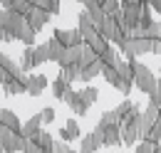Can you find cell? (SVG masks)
Masks as SVG:
<instances>
[{
    "label": "cell",
    "mask_w": 161,
    "mask_h": 153,
    "mask_svg": "<svg viewBox=\"0 0 161 153\" xmlns=\"http://www.w3.org/2000/svg\"><path fill=\"white\" fill-rule=\"evenodd\" d=\"M141 5H151V0H139Z\"/></svg>",
    "instance_id": "obj_46"
},
{
    "label": "cell",
    "mask_w": 161,
    "mask_h": 153,
    "mask_svg": "<svg viewBox=\"0 0 161 153\" xmlns=\"http://www.w3.org/2000/svg\"><path fill=\"white\" fill-rule=\"evenodd\" d=\"M129 64H131V69H134V87L144 92V94H151L156 87H159V76L154 74L146 64H141L139 59H129Z\"/></svg>",
    "instance_id": "obj_1"
},
{
    "label": "cell",
    "mask_w": 161,
    "mask_h": 153,
    "mask_svg": "<svg viewBox=\"0 0 161 153\" xmlns=\"http://www.w3.org/2000/svg\"><path fill=\"white\" fill-rule=\"evenodd\" d=\"M50 87H52V96H55L57 101H64V99H67V94L72 92V84H69V82H67L62 74H57V79H55Z\"/></svg>",
    "instance_id": "obj_17"
},
{
    "label": "cell",
    "mask_w": 161,
    "mask_h": 153,
    "mask_svg": "<svg viewBox=\"0 0 161 153\" xmlns=\"http://www.w3.org/2000/svg\"><path fill=\"white\" fill-rule=\"evenodd\" d=\"M5 22H8V10H3V8H0V30L5 27Z\"/></svg>",
    "instance_id": "obj_43"
},
{
    "label": "cell",
    "mask_w": 161,
    "mask_h": 153,
    "mask_svg": "<svg viewBox=\"0 0 161 153\" xmlns=\"http://www.w3.org/2000/svg\"><path fill=\"white\" fill-rule=\"evenodd\" d=\"M0 126H5V129H10V131H18V134H20L22 121L18 119V114H15L13 109H0Z\"/></svg>",
    "instance_id": "obj_16"
},
{
    "label": "cell",
    "mask_w": 161,
    "mask_h": 153,
    "mask_svg": "<svg viewBox=\"0 0 161 153\" xmlns=\"http://www.w3.org/2000/svg\"><path fill=\"white\" fill-rule=\"evenodd\" d=\"M64 104H67L77 116H87V111H89V104L84 101V96L80 94V89H72V92L67 94V99H64Z\"/></svg>",
    "instance_id": "obj_10"
},
{
    "label": "cell",
    "mask_w": 161,
    "mask_h": 153,
    "mask_svg": "<svg viewBox=\"0 0 161 153\" xmlns=\"http://www.w3.org/2000/svg\"><path fill=\"white\" fill-rule=\"evenodd\" d=\"M52 153H77V151H72V148H69V143H64V141H55Z\"/></svg>",
    "instance_id": "obj_40"
},
{
    "label": "cell",
    "mask_w": 161,
    "mask_h": 153,
    "mask_svg": "<svg viewBox=\"0 0 161 153\" xmlns=\"http://www.w3.org/2000/svg\"><path fill=\"white\" fill-rule=\"evenodd\" d=\"M80 94L84 96V101H87V104L92 106V104H97V99H99V89H97V87H89V84H87L84 89H80Z\"/></svg>",
    "instance_id": "obj_30"
},
{
    "label": "cell",
    "mask_w": 161,
    "mask_h": 153,
    "mask_svg": "<svg viewBox=\"0 0 161 153\" xmlns=\"http://www.w3.org/2000/svg\"><path fill=\"white\" fill-rule=\"evenodd\" d=\"M52 37L57 40L62 47H77V45H82V42H84L77 27H75V30H64V27H57V30H52Z\"/></svg>",
    "instance_id": "obj_6"
},
{
    "label": "cell",
    "mask_w": 161,
    "mask_h": 153,
    "mask_svg": "<svg viewBox=\"0 0 161 153\" xmlns=\"http://www.w3.org/2000/svg\"><path fill=\"white\" fill-rule=\"evenodd\" d=\"M97 30H99V35H102L104 40H107L109 45H117V47H119L121 42L129 37V35H126V32L121 30L119 25H117V20L112 18V15H107V18L102 20V25L97 27Z\"/></svg>",
    "instance_id": "obj_2"
},
{
    "label": "cell",
    "mask_w": 161,
    "mask_h": 153,
    "mask_svg": "<svg viewBox=\"0 0 161 153\" xmlns=\"http://www.w3.org/2000/svg\"><path fill=\"white\" fill-rule=\"evenodd\" d=\"M99 148H102V131L92 129L87 136H82V143H80L77 153H97Z\"/></svg>",
    "instance_id": "obj_8"
},
{
    "label": "cell",
    "mask_w": 161,
    "mask_h": 153,
    "mask_svg": "<svg viewBox=\"0 0 161 153\" xmlns=\"http://www.w3.org/2000/svg\"><path fill=\"white\" fill-rule=\"evenodd\" d=\"M27 72H20L18 76H13L8 84H3V92L8 96H18V94H25V89H27Z\"/></svg>",
    "instance_id": "obj_9"
},
{
    "label": "cell",
    "mask_w": 161,
    "mask_h": 153,
    "mask_svg": "<svg viewBox=\"0 0 161 153\" xmlns=\"http://www.w3.org/2000/svg\"><path fill=\"white\" fill-rule=\"evenodd\" d=\"M47 76L45 74H30L27 76V89H25V94H30V96H40L45 89H47Z\"/></svg>",
    "instance_id": "obj_12"
},
{
    "label": "cell",
    "mask_w": 161,
    "mask_h": 153,
    "mask_svg": "<svg viewBox=\"0 0 161 153\" xmlns=\"http://www.w3.org/2000/svg\"><path fill=\"white\" fill-rule=\"evenodd\" d=\"M151 25H154V18H151V5H144L141 18H139V30H149Z\"/></svg>",
    "instance_id": "obj_31"
},
{
    "label": "cell",
    "mask_w": 161,
    "mask_h": 153,
    "mask_svg": "<svg viewBox=\"0 0 161 153\" xmlns=\"http://www.w3.org/2000/svg\"><path fill=\"white\" fill-rule=\"evenodd\" d=\"M159 119H161V116H159V109H156V106H146V109L139 114V134H141V141L149 136L151 126H154Z\"/></svg>",
    "instance_id": "obj_5"
},
{
    "label": "cell",
    "mask_w": 161,
    "mask_h": 153,
    "mask_svg": "<svg viewBox=\"0 0 161 153\" xmlns=\"http://www.w3.org/2000/svg\"><path fill=\"white\" fill-rule=\"evenodd\" d=\"M151 10H154V13H159V15H161V0H151Z\"/></svg>",
    "instance_id": "obj_44"
},
{
    "label": "cell",
    "mask_w": 161,
    "mask_h": 153,
    "mask_svg": "<svg viewBox=\"0 0 161 153\" xmlns=\"http://www.w3.org/2000/svg\"><path fill=\"white\" fill-rule=\"evenodd\" d=\"M139 114L141 111H136V114H131L124 124H121V143L124 146H136L141 141V134H139Z\"/></svg>",
    "instance_id": "obj_3"
},
{
    "label": "cell",
    "mask_w": 161,
    "mask_h": 153,
    "mask_svg": "<svg viewBox=\"0 0 161 153\" xmlns=\"http://www.w3.org/2000/svg\"><path fill=\"white\" fill-rule=\"evenodd\" d=\"M102 76L107 79V84H112V87L117 89V84H119V74H117L114 67H104V69H102Z\"/></svg>",
    "instance_id": "obj_33"
},
{
    "label": "cell",
    "mask_w": 161,
    "mask_h": 153,
    "mask_svg": "<svg viewBox=\"0 0 161 153\" xmlns=\"http://www.w3.org/2000/svg\"><path fill=\"white\" fill-rule=\"evenodd\" d=\"M149 106H156V109H161V82H159V87L149 94Z\"/></svg>",
    "instance_id": "obj_39"
},
{
    "label": "cell",
    "mask_w": 161,
    "mask_h": 153,
    "mask_svg": "<svg viewBox=\"0 0 161 153\" xmlns=\"http://www.w3.org/2000/svg\"><path fill=\"white\" fill-rule=\"evenodd\" d=\"M45 62H50V52H47V42L35 45V67H40Z\"/></svg>",
    "instance_id": "obj_29"
},
{
    "label": "cell",
    "mask_w": 161,
    "mask_h": 153,
    "mask_svg": "<svg viewBox=\"0 0 161 153\" xmlns=\"http://www.w3.org/2000/svg\"><path fill=\"white\" fill-rule=\"evenodd\" d=\"M40 129H42V116L35 114V116H30V119L22 124L20 136H22V138H27V141H32V138L37 136V131H40Z\"/></svg>",
    "instance_id": "obj_13"
},
{
    "label": "cell",
    "mask_w": 161,
    "mask_h": 153,
    "mask_svg": "<svg viewBox=\"0 0 161 153\" xmlns=\"http://www.w3.org/2000/svg\"><path fill=\"white\" fill-rule=\"evenodd\" d=\"M22 153H45V151H42L35 141H27V143H25V148H22Z\"/></svg>",
    "instance_id": "obj_41"
},
{
    "label": "cell",
    "mask_w": 161,
    "mask_h": 153,
    "mask_svg": "<svg viewBox=\"0 0 161 153\" xmlns=\"http://www.w3.org/2000/svg\"><path fill=\"white\" fill-rule=\"evenodd\" d=\"M27 3H30V5H32V3H35V0H27Z\"/></svg>",
    "instance_id": "obj_50"
},
{
    "label": "cell",
    "mask_w": 161,
    "mask_h": 153,
    "mask_svg": "<svg viewBox=\"0 0 161 153\" xmlns=\"http://www.w3.org/2000/svg\"><path fill=\"white\" fill-rule=\"evenodd\" d=\"M80 72H82V69L77 67V64H75V67H64L60 74L64 76V79H67L69 84H75V82H80Z\"/></svg>",
    "instance_id": "obj_32"
},
{
    "label": "cell",
    "mask_w": 161,
    "mask_h": 153,
    "mask_svg": "<svg viewBox=\"0 0 161 153\" xmlns=\"http://www.w3.org/2000/svg\"><path fill=\"white\" fill-rule=\"evenodd\" d=\"M144 141H154V143H161V119L151 126V131H149V136L144 138Z\"/></svg>",
    "instance_id": "obj_37"
},
{
    "label": "cell",
    "mask_w": 161,
    "mask_h": 153,
    "mask_svg": "<svg viewBox=\"0 0 161 153\" xmlns=\"http://www.w3.org/2000/svg\"><path fill=\"white\" fill-rule=\"evenodd\" d=\"M50 18H52V15H50L47 10H42V8H35V5H32V8L27 10V15H25L27 25H30V27H32L35 32H40L42 27H45V25L50 22Z\"/></svg>",
    "instance_id": "obj_7"
},
{
    "label": "cell",
    "mask_w": 161,
    "mask_h": 153,
    "mask_svg": "<svg viewBox=\"0 0 161 153\" xmlns=\"http://www.w3.org/2000/svg\"><path fill=\"white\" fill-rule=\"evenodd\" d=\"M102 146H109V148L121 146V129L119 126H109V129L102 131Z\"/></svg>",
    "instance_id": "obj_19"
},
{
    "label": "cell",
    "mask_w": 161,
    "mask_h": 153,
    "mask_svg": "<svg viewBox=\"0 0 161 153\" xmlns=\"http://www.w3.org/2000/svg\"><path fill=\"white\" fill-rule=\"evenodd\" d=\"M156 153H161V146H159V148H156Z\"/></svg>",
    "instance_id": "obj_48"
},
{
    "label": "cell",
    "mask_w": 161,
    "mask_h": 153,
    "mask_svg": "<svg viewBox=\"0 0 161 153\" xmlns=\"http://www.w3.org/2000/svg\"><path fill=\"white\" fill-rule=\"evenodd\" d=\"M136 111H141V109L136 106V104H134V101H131V99H124L119 106H114V114L119 116L121 124H124V121H126V119H129L131 114H136Z\"/></svg>",
    "instance_id": "obj_20"
},
{
    "label": "cell",
    "mask_w": 161,
    "mask_h": 153,
    "mask_svg": "<svg viewBox=\"0 0 161 153\" xmlns=\"http://www.w3.org/2000/svg\"><path fill=\"white\" fill-rule=\"evenodd\" d=\"M159 146H161V143H159Z\"/></svg>",
    "instance_id": "obj_53"
},
{
    "label": "cell",
    "mask_w": 161,
    "mask_h": 153,
    "mask_svg": "<svg viewBox=\"0 0 161 153\" xmlns=\"http://www.w3.org/2000/svg\"><path fill=\"white\" fill-rule=\"evenodd\" d=\"M99 59H102V64L104 67H117V62L121 59V55H119V50H114L112 45L107 47V52H102L99 55Z\"/></svg>",
    "instance_id": "obj_27"
},
{
    "label": "cell",
    "mask_w": 161,
    "mask_h": 153,
    "mask_svg": "<svg viewBox=\"0 0 161 153\" xmlns=\"http://www.w3.org/2000/svg\"><path fill=\"white\" fill-rule=\"evenodd\" d=\"M0 153H5V151H3V146H0Z\"/></svg>",
    "instance_id": "obj_51"
},
{
    "label": "cell",
    "mask_w": 161,
    "mask_h": 153,
    "mask_svg": "<svg viewBox=\"0 0 161 153\" xmlns=\"http://www.w3.org/2000/svg\"><path fill=\"white\" fill-rule=\"evenodd\" d=\"M146 37L151 40V42H161V22H156V20H154V25L146 30Z\"/></svg>",
    "instance_id": "obj_36"
},
{
    "label": "cell",
    "mask_w": 161,
    "mask_h": 153,
    "mask_svg": "<svg viewBox=\"0 0 161 153\" xmlns=\"http://www.w3.org/2000/svg\"><path fill=\"white\" fill-rule=\"evenodd\" d=\"M141 10H144V5H141V3H131V5H124V8H121V13H124V20H126V27H129V30H136V27H139Z\"/></svg>",
    "instance_id": "obj_11"
},
{
    "label": "cell",
    "mask_w": 161,
    "mask_h": 153,
    "mask_svg": "<svg viewBox=\"0 0 161 153\" xmlns=\"http://www.w3.org/2000/svg\"><path fill=\"white\" fill-rule=\"evenodd\" d=\"M25 143H27V138H22L18 131H10V129L0 131V146L5 153H22Z\"/></svg>",
    "instance_id": "obj_4"
},
{
    "label": "cell",
    "mask_w": 161,
    "mask_h": 153,
    "mask_svg": "<svg viewBox=\"0 0 161 153\" xmlns=\"http://www.w3.org/2000/svg\"><path fill=\"white\" fill-rule=\"evenodd\" d=\"M32 141H35V143H37V146H40L45 153H50V151H52V146H55V138H52V134H50V131H45V129H40V131H37V136H35Z\"/></svg>",
    "instance_id": "obj_26"
},
{
    "label": "cell",
    "mask_w": 161,
    "mask_h": 153,
    "mask_svg": "<svg viewBox=\"0 0 161 153\" xmlns=\"http://www.w3.org/2000/svg\"><path fill=\"white\" fill-rule=\"evenodd\" d=\"M84 45H89V47H92V50H94L97 55L107 52V47H109V42H107V40L99 35V30H94L92 35H87V37H84Z\"/></svg>",
    "instance_id": "obj_21"
},
{
    "label": "cell",
    "mask_w": 161,
    "mask_h": 153,
    "mask_svg": "<svg viewBox=\"0 0 161 153\" xmlns=\"http://www.w3.org/2000/svg\"><path fill=\"white\" fill-rule=\"evenodd\" d=\"M109 126H121V121H119V116L114 114V109L112 111H104V114L99 116V121H97V131H104V129H109Z\"/></svg>",
    "instance_id": "obj_24"
},
{
    "label": "cell",
    "mask_w": 161,
    "mask_h": 153,
    "mask_svg": "<svg viewBox=\"0 0 161 153\" xmlns=\"http://www.w3.org/2000/svg\"><path fill=\"white\" fill-rule=\"evenodd\" d=\"M84 13L89 15V20H92L97 27L102 25V20L107 18V13L102 10V3H97V0H87V3H84Z\"/></svg>",
    "instance_id": "obj_18"
},
{
    "label": "cell",
    "mask_w": 161,
    "mask_h": 153,
    "mask_svg": "<svg viewBox=\"0 0 161 153\" xmlns=\"http://www.w3.org/2000/svg\"><path fill=\"white\" fill-rule=\"evenodd\" d=\"M82 45H84V42H82ZM82 45H77V47H64V52H62V59L57 62V64H60V69H64V67H75V64H80Z\"/></svg>",
    "instance_id": "obj_14"
},
{
    "label": "cell",
    "mask_w": 161,
    "mask_h": 153,
    "mask_svg": "<svg viewBox=\"0 0 161 153\" xmlns=\"http://www.w3.org/2000/svg\"><path fill=\"white\" fill-rule=\"evenodd\" d=\"M47 13L50 15H60V0H47Z\"/></svg>",
    "instance_id": "obj_42"
},
{
    "label": "cell",
    "mask_w": 161,
    "mask_h": 153,
    "mask_svg": "<svg viewBox=\"0 0 161 153\" xmlns=\"http://www.w3.org/2000/svg\"><path fill=\"white\" fill-rule=\"evenodd\" d=\"M10 5H13V0H0V8L3 10H10Z\"/></svg>",
    "instance_id": "obj_45"
},
{
    "label": "cell",
    "mask_w": 161,
    "mask_h": 153,
    "mask_svg": "<svg viewBox=\"0 0 161 153\" xmlns=\"http://www.w3.org/2000/svg\"><path fill=\"white\" fill-rule=\"evenodd\" d=\"M77 30H80V35H82V40L87 37V35H92V32H94V30H97V25H94V22H92V20H89V15H87V13H84V10H82L80 15H77Z\"/></svg>",
    "instance_id": "obj_23"
},
{
    "label": "cell",
    "mask_w": 161,
    "mask_h": 153,
    "mask_svg": "<svg viewBox=\"0 0 161 153\" xmlns=\"http://www.w3.org/2000/svg\"><path fill=\"white\" fill-rule=\"evenodd\" d=\"M102 69H104V64H102V59H97V62H92L89 67H84L80 72V82H84V84H89L94 76H99L102 74Z\"/></svg>",
    "instance_id": "obj_22"
},
{
    "label": "cell",
    "mask_w": 161,
    "mask_h": 153,
    "mask_svg": "<svg viewBox=\"0 0 161 153\" xmlns=\"http://www.w3.org/2000/svg\"><path fill=\"white\" fill-rule=\"evenodd\" d=\"M82 138V131H80V124L75 121V119H67V124L60 129V141L64 143H69V141H77Z\"/></svg>",
    "instance_id": "obj_15"
},
{
    "label": "cell",
    "mask_w": 161,
    "mask_h": 153,
    "mask_svg": "<svg viewBox=\"0 0 161 153\" xmlns=\"http://www.w3.org/2000/svg\"><path fill=\"white\" fill-rule=\"evenodd\" d=\"M40 116H42V126H45V124H52V121H55L57 111H55L52 106H45V109H40Z\"/></svg>",
    "instance_id": "obj_38"
},
{
    "label": "cell",
    "mask_w": 161,
    "mask_h": 153,
    "mask_svg": "<svg viewBox=\"0 0 161 153\" xmlns=\"http://www.w3.org/2000/svg\"><path fill=\"white\" fill-rule=\"evenodd\" d=\"M156 148H159V143H154V141H139L134 153H156Z\"/></svg>",
    "instance_id": "obj_34"
},
{
    "label": "cell",
    "mask_w": 161,
    "mask_h": 153,
    "mask_svg": "<svg viewBox=\"0 0 161 153\" xmlns=\"http://www.w3.org/2000/svg\"><path fill=\"white\" fill-rule=\"evenodd\" d=\"M159 82H161V69H159Z\"/></svg>",
    "instance_id": "obj_49"
},
{
    "label": "cell",
    "mask_w": 161,
    "mask_h": 153,
    "mask_svg": "<svg viewBox=\"0 0 161 153\" xmlns=\"http://www.w3.org/2000/svg\"><path fill=\"white\" fill-rule=\"evenodd\" d=\"M77 3H82V5H84V3H87V0H77Z\"/></svg>",
    "instance_id": "obj_47"
},
{
    "label": "cell",
    "mask_w": 161,
    "mask_h": 153,
    "mask_svg": "<svg viewBox=\"0 0 161 153\" xmlns=\"http://www.w3.org/2000/svg\"><path fill=\"white\" fill-rule=\"evenodd\" d=\"M18 64H20L22 72H32V69H35V47H25Z\"/></svg>",
    "instance_id": "obj_25"
},
{
    "label": "cell",
    "mask_w": 161,
    "mask_h": 153,
    "mask_svg": "<svg viewBox=\"0 0 161 153\" xmlns=\"http://www.w3.org/2000/svg\"><path fill=\"white\" fill-rule=\"evenodd\" d=\"M102 10H104L107 15H114L117 10H121V0H104V3H102Z\"/></svg>",
    "instance_id": "obj_35"
},
{
    "label": "cell",
    "mask_w": 161,
    "mask_h": 153,
    "mask_svg": "<svg viewBox=\"0 0 161 153\" xmlns=\"http://www.w3.org/2000/svg\"><path fill=\"white\" fill-rule=\"evenodd\" d=\"M47 52H50V62H60L62 59V52H64V47H62L60 42L55 37L47 40Z\"/></svg>",
    "instance_id": "obj_28"
},
{
    "label": "cell",
    "mask_w": 161,
    "mask_h": 153,
    "mask_svg": "<svg viewBox=\"0 0 161 153\" xmlns=\"http://www.w3.org/2000/svg\"><path fill=\"white\" fill-rule=\"evenodd\" d=\"M159 116H161V109H159Z\"/></svg>",
    "instance_id": "obj_52"
}]
</instances>
